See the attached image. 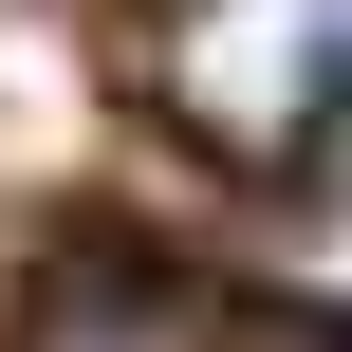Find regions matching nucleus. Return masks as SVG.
<instances>
[{
  "instance_id": "obj_1",
  "label": "nucleus",
  "mask_w": 352,
  "mask_h": 352,
  "mask_svg": "<svg viewBox=\"0 0 352 352\" xmlns=\"http://www.w3.org/2000/svg\"><path fill=\"white\" fill-rule=\"evenodd\" d=\"M148 111L241 186L334 167L352 148V0H167L148 19Z\"/></svg>"
},
{
  "instance_id": "obj_2",
  "label": "nucleus",
  "mask_w": 352,
  "mask_h": 352,
  "mask_svg": "<svg viewBox=\"0 0 352 352\" xmlns=\"http://www.w3.org/2000/svg\"><path fill=\"white\" fill-rule=\"evenodd\" d=\"M19 352H223V334H204V297L148 278V260H56L37 316H19Z\"/></svg>"
},
{
  "instance_id": "obj_3",
  "label": "nucleus",
  "mask_w": 352,
  "mask_h": 352,
  "mask_svg": "<svg viewBox=\"0 0 352 352\" xmlns=\"http://www.w3.org/2000/svg\"><path fill=\"white\" fill-rule=\"evenodd\" d=\"M278 278H297L316 316H352V148H334V167H297V186H278Z\"/></svg>"
},
{
  "instance_id": "obj_4",
  "label": "nucleus",
  "mask_w": 352,
  "mask_h": 352,
  "mask_svg": "<svg viewBox=\"0 0 352 352\" xmlns=\"http://www.w3.org/2000/svg\"><path fill=\"white\" fill-rule=\"evenodd\" d=\"M297 352H352V316H334V334H297Z\"/></svg>"
}]
</instances>
